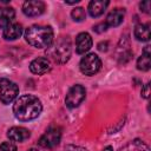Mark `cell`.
Masks as SVG:
<instances>
[{
	"instance_id": "17",
	"label": "cell",
	"mask_w": 151,
	"mask_h": 151,
	"mask_svg": "<svg viewBox=\"0 0 151 151\" xmlns=\"http://www.w3.org/2000/svg\"><path fill=\"white\" fill-rule=\"evenodd\" d=\"M134 38L139 41H149L150 40V37H151V33H150V25L146 24H138L136 25L134 27Z\"/></svg>"
},
{
	"instance_id": "23",
	"label": "cell",
	"mask_w": 151,
	"mask_h": 151,
	"mask_svg": "<svg viewBox=\"0 0 151 151\" xmlns=\"http://www.w3.org/2000/svg\"><path fill=\"white\" fill-rule=\"evenodd\" d=\"M142 97L147 99L150 97V83H146L143 87H142Z\"/></svg>"
},
{
	"instance_id": "2",
	"label": "cell",
	"mask_w": 151,
	"mask_h": 151,
	"mask_svg": "<svg viewBox=\"0 0 151 151\" xmlns=\"http://www.w3.org/2000/svg\"><path fill=\"white\" fill-rule=\"evenodd\" d=\"M53 29L51 26L32 25L25 31L26 41L37 48H47L53 42Z\"/></svg>"
},
{
	"instance_id": "3",
	"label": "cell",
	"mask_w": 151,
	"mask_h": 151,
	"mask_svg": "<svg viewBox=\"0 0 151 151\" xmlns=\"http://www.w3.org/2000/svg\"><path fill=\"white\" fill-rule=\"evenodd\" d=\"M72 53V44L70 38L63 37L59 38L55 42H52L50 47L46 50L47 57H50L57 64H65L71 58Z\"/></svg>"
},
{
	"instance_id": "1",
	"label": "cell",
	"mask_w": 151,
	"mask_h": 151,
	"mask_svg": "<svg viewBox=\"0 0 151 151\" xmlns=\"http://www.w3.org/2000/svg\"><path fill=\"white\" fill-rule=\"evenodd\" d=\"M14 117L20 122H28L38 118L42 111L41 101L33 94H24L18 97L13 104Z\"/></svg>"
},
{
	"instance_id": "14",
	"label": "cell",
	"mask_w": 151,
	"mask_h": 151,
	"mask_svg": "<svg viewBox=\"0 0 151 151\" xmlns=\"http://www.w3.org/2000/svg\"><path fill=\"white\" fill-rule=\"evenodd\" d=\"M109 1L107 0H93L88 4V13L92 18H97L100 17L105 9L109 6Z\"/></svg>"
},
{
	"instance_id": "24",
	"label": "cell",
	"mask_w": 151,
	"mask_h": 151,
	"mask_svg": "<svg viewBox=\"0 0 151 151\" xmlns=\"http://www.w3.org/2000/svg\"><path fill=\"white\" fill-rule=\"evenodd\" d=\"M66 151H87V150L85 147H81V146H78V145H67Z\"/></svg>"
},
{
	"instance_id": "8",
	"label": "cell",
	"mask_w": 151,
	"mask_h": 151,
	"mask_svg": "<svg viewBox=\"0 0 151 151\" xmlns=\"http://www.w3.org/2000/svg\"><path fill=\"white\" fill-rule=\"evenodd\" d=\"M22 12L27 17H39L45 12V2L40 0H28L22 5Z\"/></svg>"
},
{
	"instance_id": "25",
	"label": "cell",
	"mask_w": 151,
	"mask_h": 151,
	"mask_svg": "<svg viewBox=\"0 0 151 151\" xmlns=\"http://www.w3.org/2000/svg\"><path fill=\"white\" fill-rule=\"evenodd\" d=\"M97 48L101 52H106L107 48H109V42L107 41H100L98 45H97Z\"/></svg>"
},
{
	"instance_id": "9",
	"label": "cell",
	"mask_w": 151,
	"mask_h": 151,
	"mask_svg": "<svg viewBox=\"0 0 151 151\" xmlns=\"http://www.w3.org/2000/svg\"><path fill=\"white\" fill-rule=\"evenodd\" d=\"M92 38L87 32H81L76 38V52L78 54H84L92 47Z\"/></svg>"
},
{
	"instance_id": "20",
	"label": "cell",
	"mask_w": 151,
	"mask_h": 151,
	"mask_svg": "<svg viewBox=\"0 0 151 151\" xmlns=\"http://www.w3.org/2000/svg\"><path fill=\"white\" fill-rule=\"evenodd\" d=\"M0 151H17V145L13 142H5L0 144Z\"/></svg>"
},
{
	"instance_id": "11",
	"label": "cell",
	"mask_w": 151,
	"mask_h": 151,
	"mask_svg": "<svg viewBox=\"0 0 151 151\" xmlns=\"http://www.w3.org/2000/svg\"><path fill=\"white\" fill-rule=\"evenodd\" d=\"M31 136L29 131L22 126H13L7 131V137L11 142H25Z\"/></svg>"
},
{
	"instance_id": "26",
	"label": "cell",
	"mask_w": 151,
	"mask_h": 151,
	"mask_svg": "<svg viewBox=\"0 0 151 151\" xmlns=\"http://www.w3.org/2000/svg\"><path fill=\"white\" fill-rule=\"evenodd\" d=\"M80 0H76V1H65L66 5H74V4H78Z\"/></svg>"
},
{
	"instance_id": "6",
	"label": "cell",
	"mask_w": 151,
	"mask_h": 151,
	"mask_svg": "<svg viewBox=\"0 0 151 151\" xmlns=\"http://www.w3.org/2000/svg\"><path fill=\"white\" fill-rule=\"evenodd\" d=\"M61 139V129L58 126H51L38 140L39 146L45 149H52L60 143Z\"/></svg>"
},
{
	"instance_id": "28",
	"label": "cell",
	"mask_w": 151,
	"mask_h": 151,
	"mask_svg": "<svg viewBox=\"0 0 151 151\" xmlns=\"http://www.w3.org/2000/svg\"><path fill=\"white\" fill-rule=\"evenodd\" d=\"M27 151H38V150H35V149H29V150H27Z\"/></svg>"
},
{
	"instance_id": "5",
	"label": "cell",
	"mask_w": 151,
	"mask_h": 151,
	"mask_svg": "<svg viewBox=\"0 0 151 151\" xmlns=\"http://www.w3.org/2000/svg\"><path fill=\"white\" fill-rule=\"evenodd\" d=\"M101 67V60L100 58L94 53H88L85 57L81 58L79 63L80 72L85 76H93L96 74Z\"/></svg>"
},
{
	"instance_id": "22",
	"label": "cell",
	"mask_w": 151,
	"mask_h": 151,
	"mask_svg": "<svg viewBox=\"0 0 151 151\" xmlns=\"http://www.w3.org/2000/svg\"><path fill=\"white\" fill-rule=\"evenodd\" d=\"M139 7H140V11H142V12H144V13H146V14L150 13V1H149V0L140 2V4H139Z\"/></svg>"
},
{
	"instance_id": "12",
	"label": "cell",
	"mask_w": 151,
	"mask_h": 151,
	"mask_svg": "<svg viewBox=\"0 0 151 151\" xmlns=\"http://www.w3.org/2000/svg\"><path fill=\"white\" fill-rule=\"evenodd\" d=\"M124 17H125V9L124 8H114L107 14L105 24L107 27H117L123 22Z\"/></svg>"
},
{
	"instance_id": "13",
	"label": "cell",
	"mask_w": 151,
	"mask_h": 151,
	"mask_svg": "<svg viewBox=\"0 0 151 151\" xmlns=\"http://www.w3.org/2000/svg\"><path fill=\"white\" fill-rule=\"evenodd\" d=\"M22 34V26L18 22H12L4 28L2 37L6 40H17Z\"/></svg>"
},
{
	"instance_id": "15",
	"label": "cell",
	"mask_w": 151,
	"mask_h": 151,
	"mask_svg": "<svg viewBox=\"0 0 151 151\" xmlns=\"http://www.w3.org/2000/svg\"><path fill=\"white\" fill-rule=\"evenodd\" d=\"M151 46L146 45L143 50L142 55L137 60V68L139 71H149L151 67Z\"/></svg>"
},
{
	"instance_id": "10",
	"label": "cell",
	"mask_w": 151,
	"mask_h": 151,
	"mask_svg": "<svg viewBox=\"0 0 151 151\" xmlns=\"http://www.w3.org/2000/svg\"><path fill=\"white\" fill-rule=\"evenodd\" d=\"M51 61L45 57H39L31 61L29 70L34 74H45L51 70Z\"/></svg>"
},
{
	"instance_id": "27",
	"label": "cell",
	"mask_w": 151,
	"mask_h": 151,
	"mask_svg": "<svg viewBox=\"0 0 151 151\" xmlns=\"http://www.w3.org/2000/svg\"><path fill=\"white\" fill-rule=\"evenodd\" d=\"M101 151H113V147L109 145V146H106V147H104V149H103Z\"/></svg>"
},
{
	"instance_id": "16",
	"label": "cell",
	"mask_w": 151,
	"mask_h": 151,
	"mask_svg": "<svg viewBox=\"0 0 151 151\" xmlns=\"http://www.w3.org/2000/svg\"><path fill=\"white\" fill-rule=\"evenodd\" d=\"M15 11L13 7H0V28H5L13 22Z\"/></svg>"
},
{
	"instance_id": "7",
	"label": "cell",
	"mask_w": 151,
	"mask_h": 151,
	"mask_svg": "<svg viewBox=\"0 0 151 151\" xmlns=\"http://www.w3.org/2000/svg\"><path fill=\"white\" fill-rule=\"evenodd\" d=\"M86 97V90L83 85H73L67 94H66V98H65V103H66V106L70 107V109H74L77 106H79L83 100L85 99Z\"/></svg>"
},
{
	"instance_id": "19",
	"label": "cell",
	"mask_w": 151,
	"mask_h": 151,
	"mask_svg": "<svg viewBox=\"0 0 151 151\" xmlns=\"http://www.w3.org/2000/svg\"><path fill=\"white\" fill-rule=\"evenodd\" d=\"M71 17L74 21L77 22H80L83 21L85 18H86V13H85V9L83 7H76L74 9H72L71 12Z\"/></svg>"
},
{
	"instance_id": "18",
	"label": "cell",
	"mask_w": 151,
	"mask_h": 151,
	"mask_svg": "<svg viewBox=\"0 0 151 151\" xmlns=\"http://www.w3.org/2000/svg\"><path fill=\"white\" fill-rule=\"evenodd\" d=\"M119 151H150V147L146 143L140 139H133L124 145Z\"/></svg>"
},
{
	"instance_id": "4",
	"label": "cell",
	"mask_w": 151,
	"mask_h": 151,
	"mask_svg": "<svg viewBox=\"0 0 151 151\" xmlns=\"http://www.w3.org/2000/svg\"><path fill=\"white\" fill-rule=\"evenodd\" d=\"M19 94V87L15 83L7 78H0V101L5 105L17 99Z\"/></svg>"
},
{
	"instance_id": "21",
	"label": "cell",
	"mask_w": 151,
	"mask_h": 151,
	"mask_svg": "<svg viewBox=\"0 0 151 151\" xmlns=\"http://www.w3.org/2000/svg\"><path fill=\"white\" fill-rule=\"evenodd\" d=\"M92 29H93L96 33H103V32H105V31L107 29V26H106V24L103 21V22H99V24L94 25Z\"/></svg>"
}]
</instances>
